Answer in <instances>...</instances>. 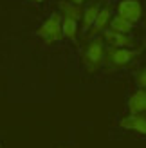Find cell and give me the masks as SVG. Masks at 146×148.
I'll use <instances>...</instances> for the list:
<instances>
[{"label":"cell","instance_id":"7","mask_svg":"<svg viewBox=\"0 0 146 148\" xmlns=\"http://www.w3.org/2000/svg\"><path fill=\"white\" fill-rule=\"evenodd\" d=\"M110 20H112V11H110V7H101L99 9V14H98V18L96 22H94V25L90 29V33L96 36L98 33H105L108 25H110Z\"/></svg>","mask_w":146,"mask_h":148},{"label":"cell","instance_id":"14","mask_svg":"<svg viewBox=\"0 0 146 148\" xmlns=\"http://www.w3.org/2000/svg\"><path fill=\"white\" fill-rule=\"evenodd\" d=\"M67 2H72V4H76V5H81V4L87 2V0H67Z\"/></svg>","mask_w":146,"mask_h":148},{"label":"cell","instance_id":"10","mask_svg":"<svg viewBox=\"0 0 146 148\" xmlns=\"http://www.w3.org/2000/svg\"><path fill=\"white\" fill-rule=\"evenodd\" d=\"M128 110H130V116H137V114L144 112V90L143 88H137V90L130 96Z\"/></svg>","mask_w":146,"mask_h":148},{"label":"cell","instance_id":"9","mask_svg":"<svg viewBox=\"0 0 146 148\" xmlns=\"http://www.w3.org/2000/svg\"><path fill=\"white\" fill-rule=\"evenodd\" d=\"M98 14H99V5L98 4H90L89 7L83 9V16H81V31L83 33H89L92 29Z\"/></svg>","mask_w":146,"mask_h":148},{"label":"cell","instance_id":"3","mask_svg":"<svg viewBox=\"0 0 146 148\" xmlns=\"http://www.w3.org/2000/svg\"><path fill=\"white\" fill-rule=\"evenodd\" d=\"M137 56V51L132 49H117V47H106L105 49V63L110 67H125Z\"/></svg>","mask_w":146,"mask_h":148},{"label":"cell","instance_id":"15","mask_svg":"<svg viewBox=\"0 0 146 148\" xmlns=\"http://www.w3.org/2000/svg\"><path fill=\"white\" fill-rule=\"evenodd\" d=\"M29 2H34V4H40V2H43V0H29Z\"/></svg>","mask_w":146,"mask_h":148},{"label":"cell","instance_id":"16","mask_svg":"<svg viewBox=\"0 0 146 148\" xmlns=\"http://www.w3.org/2000/svg\"><path fill=\"white\" fill-rule=\"evenodd\" d=\"M144 112H146V90H144Z\"/></svg>","mask_w":146,"mask_h":148},{"label":"cell","instance_id":"1","mask_svg":"<svg viewBox=\"0 0 146 148\" xmlns=\"http://www.w3.org/2000/svg\"><path fill=\"white\" fill-rule=\"evenodd\" d=\"M61 14L60 13H53L45 18V22L36 29V36L42 38L43 42L47 43H54V42H60L63 38V31H61Z\"/></svg>","mask_w":146,"mask_h":148},{"label":"cell","instance_id":"13","mask_svg":"<svg viewBox=\"0 0 146 148\" xmlns=\"http://www.w3.org/2000/svg\"><path fill=\"white\" fill-rule=\"evenodd\" d=\"M137 87L146 90V69H143L139 74H137Z\"/></svg>","mask_w":146,"mask_h":148},{"label":"cell","instance_id":"4","mask_svg":"<svg viewBox=\"0 0 146 148\" xmlns=\"http://www.w3.org/2000/svg\"><path fill=\"white\" fill-rule=\"evenodd\" d=\"M117 14L121 18L128 20L130 24H135L143 16V7L137 0H121L117 4Z\"/></svg>","mask_w":146,"mask_h":148},{"label":"cell","instance_id":"12","mask_svg":"<svg viewBox=\"0 0 146 148\" xmlns=\"http://www.w3.org/2000/svg\"><path fill=\"white\" fill-rule=\"evenodd\" d=\"M61 31H63V38L74 42L76 40V34H78V22L76 20H70V18H63V22H61Z\"/></svg>","mask_w":146,"mask_h":148},{"label":"cell","instance_id":"8","mask_svg":"<svg viewBox=\"0 0 146 148\" xmlns=\"http://www.w3.org/2000/svg\"><path fill=\"white\" fill-rule=\"evenodd\" d=\"M58 7H60V14L63 18H70V20H81L83 16V9L81 5H76L72 2H67V0H61L60 4H58Z\"/></svg>","mask_w":146,"mask_h":148},{"label":"cell","instance_id":"2","mask_svg":"<svg viewBox=\"0 0 146 148\" xmlns=\"http://www.w3.org/2000/svg\"><path fill=\"white\" fill-rule=\"evenodd\" d=\"M105 42L103 38H94L83 53V63L89 72H96L105 63Z\"/></svg>","mask_w":146,"mask_h":148},{"label":"cell","instance_id":"5","mask_svg":"<svg viewBox=\"0 0 146 148\" xmlns=\"http://www.w3.org/2000/svg\"><path fill=\"white\" fill-rule=\"evenodd\" d=\"M103 42L108 43V47H117V49H132L134 47V40L128 34H121L117 31L106 29L103 33Z\"/></svg>","mask_w":146,"mask_h":148},{"label":"cell","instance_id":"11","mask_svg":"<svg viewBox=\"0 0 146 148\" xmlns=\"http://www.w3.org/2000/svg\"><path fill=\"white\" fill-rule=\"evenodd\" d=\"M108 29H112V31H117L121 34H130L134 29V24H130L128 20L121 18L119 14H115V16H112L110 20V25H108Z\"/></svg>","mask_w":146,"mask_h":148},{"label":"cell","instance_id":"6","mask_svg":"<svg viewBox=\"0 0 146 148\" xmlns=\"http://www.w3.org/2000/svg\"><path fill=\"white\" fill-rule=\"evenodd\" d=\"M119 127H121V128H126V130L139 132V134H144V136H146V117H144L143 114L123 117V119L119 121Z\"/></svg>","mask_w":146,"mask_h":148}]
</instances>
